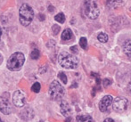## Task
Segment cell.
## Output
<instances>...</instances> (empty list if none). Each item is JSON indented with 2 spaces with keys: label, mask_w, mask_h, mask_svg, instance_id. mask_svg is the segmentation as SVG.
Listing matches in <instances>:
<instances>
[{
  "label": "cell",
  "mask_w": 131,
  "mask_h": 122,
  "mask_svg": "<svg viewBox=\"0 0 131 122\" xmlns=\"http://www.w3.org/2000/svg\"><path fill=\"white\" fill-rule=\"evenodd\" d=\"M58 62L62 68L68 70L76 69L79 65V59L74 54H71L67 52H62L59 54Z\"/></svg>",
  "instance_id": "obj_1"
},
{
  "label": "cell",
  "mask_w": 131,
  "mask_h": 122,
  "mask_svg": "<svg viewBox=\"0 0 131 122\" xmlns=\"http://www.w3.org/2000/svg\"><path fill=\"white\" fill-rule=\"evenodd\" d=\"M82 10L85 15L91 20L97 19L100 14L96 0H85Z\"/></svg>",
  "instance_id": "obj_2"
},
{
  "label": "cell",
  "mask_w": 131,
  "mask_h": 122,
  "mask_svg": "<svg viewBox=\"0 0 131 122\" xmlns=\"http://www.w3.org/2000/svg\"><path fill=\"white\" fill-rule=\"evenodd\" d=\"M25 62L24 54L21 52L14 53L7 61V68L12 71H17L23 68Z\"/></svg>",
  "instance_id": "obj_3"
},
{
  "label": "cell",
  "mask_w": 131,
  "mask_h": 122,
  "mask_svg": "<svg viewBox=\"0 0 131 122\" xmlns=\"http://www.w3.org/2000/svg\"><path fill=\"white\" fill-rule=\"evenodd\" d=\"M19 18L20 23L23 26H29L34 18V11L30 5L28 4H23L20 7L19 10Z\"/></svg>",
  "instance_id": "obj_4"
},
{
  "label": "cell",
  "mask_w": 131,
  "mask_h": 122,
  "mask_svg": "<svg viewBox=\"0 0 131 122\" xmlns=\"http://www.w3.org/2000/svg\"><path fill=\"white\" fill-rule=\"evenodd\" d=\"M49 95H50L51 99L54 100V101H60L64 96V90L63 86L60 84L57 80H53L50 84L49 86Z\"/></svg>",
  "instance_id": "obj_5"
},
{
  "label": "cell",
  "mask_w": 131,
  "mask_h": 122,
  "mask_svg": "<svg viewBox=\"0 0 131 122\" xmlns=\"http://www.w3.org/2000/svg\"><path fill=\"white\" fill-rule=\"evenodd\" d=\"M128 101L127 98L119 96L113 99V103H112V108L116 112L119 113H122L128 109Z\"/></svg>",
  "instance_id": "obj_6"
},
{
  "label": "cell",
  "mask_w": 131,
  "mask_h": 122,
  "mask_svg": "<svg viewBox=\"0 0 131 122\" xmlns=\"http://www.w3.org/2000/svg\"><path fill=\"white\" fill-rule=\"evenodd\" d=\"M113 103V98L111 95H105L101 99L99 102V110L102 112H107L110 110V108L112 107Z\"/></svg>",
  "instance_id": "obj_7"
},
{
  "label": "cell",
  "mask_w": 131,
  "mask_h": 122,
  "mask_svg": "<svg viewBox=\"0 0 131 122\" xmlns=\"http://www.w3.org/2000/svg\"><path fill=\"white\" fill-rule=\"evenodd\" d=\"M13 103L16 107H23L26 103V98L24 94L20 90H17L13 95Z\"/></svg>",
  "instance_id": "obj_8"
},
{
  "label": "cell",
  "mask_w": 131,
  "mask_h": 122,
  "mask_svg": "<svg viewBox=\"0 0 131 122\" xmlns=\"http://www.w3.org/2000/svg\"><path fill=\"white\" fill-rule=\"evenodd\" d=\"M0 112L5 115H8L12 112V106L9 101L2 96H0Z\"/></svg>",
  "instance_id": "obj_9"
},
{
  "label": "cell",
  "mask_w": 131,
  "mask_h": 122,
  "mask_svg": "<svg viewBox=\"0 0 131 122\" xmlns=\"http://www.w3.org/2000/svg\"><path fill=\"white\" fill-rule=\"evenodd\" d=\"M20 117H21V119L25 121L30 120L34 118V110L30 107H26L20 112Z\"/></svg>",
  "instance_id": "obj_10"
},
{
  "label": "cell",
  "mask_w": 131,
  "mask_h": 122,
  "mask_svg": "<svg viewBox=\"0 0 131 122\" xmlns=\"http://www.w3.org/2000/svg\"><path fill=\"white\" fill-rule=\"evenodd\" d=\"M60 110L62 115L66 116V117L69 116L71 112V107H70L69 103L65 101H62V103H61V104H60Z\"/></svg>",
  "instance_id": "obj_11"
},
{
  "label": "cell",
  "mask_w": 131,
  "mask_h": 122,
  "mask_svg": "<svg viewBox=\"0 0 131 122\" xmlns=\"http://www.w3.org/2000/svg\"><path fill=\"white\" fill-rule=\"evenodd\" d=\"M73 38V33L71 29H65L62 33V39L63 41H69Z\"/></svg>",
  "instance_id": "obj_12"
},
{
  "label": "cell",
  "mask_w": 131,
  "mask_h": 122,
  "mask_svg": "<svg viewBox=\"0 0 131 122\" xmlns=\"http://www.w3.org/2000/svg\"><path fill=\"white\" fill-rule=\"evenodd\" d=\"M123 52L128 57L131 58V40H127L123 45Z\"/></svg>",
  "instance_id": "obj_13"
},
{
  "label": "cell",
  "mask_w": 131,
  "mask_h": 122,
  "mask_svg": "<svg viewBox=\"0 0 131 122\" xmlns=\"http://www.w3.org/2000/svg\"><path fill=\"white\" fill-rule=\"evenodd\" d=\"M77 122H95L90 115H79L77 117Z\"/></svg>",
  "instance_id": "obj_14"
},
{
  "label": "cell",
  "mask_w": 131,
  "mask_h": 122,
  "mask_svg": "<svg viewBox=\"0 0 131 122\" xmlns=\"http://www.w3.org/2000/svg\"><path fill=\"white\" fill-rule=\"evenodd\" d=\"M122 4V1L121 0H107L106 5L108 7H111V8H114V7H117L119 5H121Z\"/></svg>",
  "instance_id": "obj_15"
},
{
  "label": "cell",
  "mask_w": 131,
  "mask_h": 122,
  "mask_svg": "<svg viewBox=\"0 0 131 122\" xmlns=\"http://www.w3.org/2000/svg\"><path fill=\"white\" fill-rule=\"evenodd\" d=\"M97 39H98V41L101 42V43H106L109 39L108 35L104 32H101V33H99L98 36H97Z\"/></svg>",
  "instance_id": "obj_16"
},
{
  "label": "cell",
  "mask_w": 131,
  "mask_h": 122,
  "mask_svg": "<svg viewBox=\"0 0 131 122\" xmlns=\"http://www.w3.org/2000/svg\"><path fill=\"white\" fill-rule=\"evenodd\" d=\"M54 20L60 23H63L65 21V15L62 13H59L58 14L54 16Z\"/></svg>",
  "instance_id": "obj_17"
},
{
  "label": "cell",
  "mask_w": 131,
  "mask_h": 122,
  "mask_svg": "<svg viewBox=\"0 0 131 122\" xmlns=\"http://www.w3.org/2000/svg\"><path fill=\"white\" fill-rule=\"evenodd\" d=\"M79 46H80V47L82 49H88V40H86V38H84V37L80 38V39H79Z\"/></svg>",
  "instance_id": "obj_18"
},
{
  "label": "cell",
  "mask_w": 131,
  "mask_h": 122,
  "mask_svg": "<svg viewBox=\"0 0 131 122\" xmlns=\"http://www.w3.org/2000/svg\"><path fill=\"white\" fill-rule=\"evenodd\" d=\"M39 55H40V53H39V50L35 48L32 50V52H31L30 53V58L33 59V60H38V58H39Z\"/></svg>",
  "instance_id": "obj_19"
},
{
  "label": "cell",
  "mask_w": 131,
  "mask_h": 122,
  "mask_svg": "<svg viewBox=\"0 0 131 122\" xmlns=\"http://www.w3.org/2000/svg\"><path fill=\"white\" fill-rule=\"evenodd\" d=\"M40 89H41V85L38 82L34 83V84L32 85V86H31V90H32L34 93H37V94L39 93Z\"/></svg>",
  "instance_id": "obj_20"
},
{
  "label": "cell",
  "mask_w": 131,
  "mask_h": 122,
  "mask_svg": "<svg viewBox=\"0 0 131 122\" xmlns=\"http://www.w3.org/2000/svg\"><path fill=\"white\" fill-rule=\"evenodd\" d=\"M58 77L62 80V82L63 83V84H67L68 82V79H67V76L65 75V73L64 72H60L58 74Z\"/></svg>",
  "instance_id": "obj_21"
},
{
  "label": "cell",
  "mask_w": 131,
  "mask_h": 122,
  "mask_svg": "<svg viewBox=\"0 0 131 122\" xmlns=\"http://www.w3.org/2000/svg\"><path fill=\"white\" fill-rule=\"evenodd\" d=\"M60 29H61V28H60V26H59V25L54 24V25L52 26V31H53V33L54 35L58 34V33L60 32Z\"/></svg>",
  "instance_id": "obj_22"
},
{
  "label": "cell",
  "mask_w": 131,
  "mask_h": 122,
  "mask_svg": "<svg viewBox=\"0 0 131 122\" xmlns=\"http://www.w3.org/2000/svg\"><path fill=\"white\" fill-rule=\"evenodd\" d=\"M71 51L73 53H78V47H76V46H74V47H71Z\"/></svg>",
  "instance_id": "obj_23"
},
{
  "label": "cell",
  "mask_w": 131,
  "mask_h": 122,
  "mask_svg": "<svg viewBox=\"0 0 131 122\" xmlns=\"http://www.w3.org/2000/svg\"><path fill=\"white\" fill-rule=\"evenodd\" d=\"M38 19L40 20V21H43L45 20V15L43 14H38Z\"/></svg>",
  "instance_id": "obj_24"
},
{
  "label": "cell",
  "mask_w": 131,
  "mask_h": 122,
  "mask_svg": "<svg viewBox=\"0 0 131 122\" xmlns=\"http://www.w3.org/2000/svg\"><path fill=\"white\" fill-rule=\"evenodd\" d=\"M111 83H112V82H111V80H109L108 79H105L104 80V85L105 86H108V84H111Z\"/></svg>",
  "instance_id": "obj_25"
},
{
  "label": "cell",
  "mask_w": 131,
  "mask_h": 122,
  "mask_svg": "<svg viewBox=\"0 0 131 122\" xmlns=\"http://www.w3.org/2000/svg\"><path fill=\"white\" fill-rule=\"evenodd\" d=\"M104 122H115V121H114L112 119H111V118H107V119H104Z\"/></svg>",
  "instance_id": "obj_26"
},
{
  "label": "cell",
  "mask_w": 131,
  "mask_h": 122,
  "mask_svg": "<svg viewBox=\"0 0 131 122\" xmlns=\"http://www.w3.org/2000/svg\"><path fill=\"white\" fill-rule=\"evenodd\" d=\"M48 11H49V12H53V11H54V7H53V5H49V6H48Z\"/></svg>",
  "instance_id": "obj_27"
},
{
  "label": "cell",
  "mask_w": 131,
  "mask_h": 122,
  "mask_svg": "<svg viewBox=\"0 0 131 122\" xmlns=\"http://www.w3.org/2000/svg\"><path fill=\"white\" fill-rule=\"evenodd\" d=\"M128 90H129L131 93V80L129 81V83H128Z\"/></svg>",
  "instance_id": "obj_28"
},
{
  "label": "cell",
  "mask_w": 131,
  "mask_h": 122,
  "mask_svg": "<svg viewBox=\"0 0 131 122\" xmlns=\"http://www.w3.org/2000/svg\"><path fill=\"white\" fill-rule=\"evenodd\" d=\"M1 36H2V29L0 28V39H1Z\"/></svg>",
  "instance_id": "obj_29"
},
{
  "label": "cell",
  "mask_w": 131,
  "mask_h": 122,
  "mask_svg": "<svg viewBox=\"0 0 131 122\" xmlns=\"http://www.w3.org/2000/svg\"><path fill=\"white\" fill-rule=\"evenodd\" d=\"M0 122H3V121H2V119H0Z\"/></svg>",
  "instance_id": "obj_30"
}]
</instances>
